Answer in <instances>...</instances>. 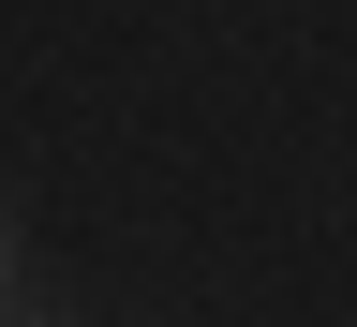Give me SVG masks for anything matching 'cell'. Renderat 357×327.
<instances>
[{
	"mask_svg": "<svg viewBox=\"0 0 357 327\" xmlns=\"http://www.w3.org/2000/svg\"><path fill=\"white\" fill-rule=\"evenodd\" d=\"M0 312H15V223H0Z\"/></svg>",
	"mask_w": 357,
	"mask_h": 327,
	"instance_id": "cell-1",
	"label": "cell"
}]
</instances>
